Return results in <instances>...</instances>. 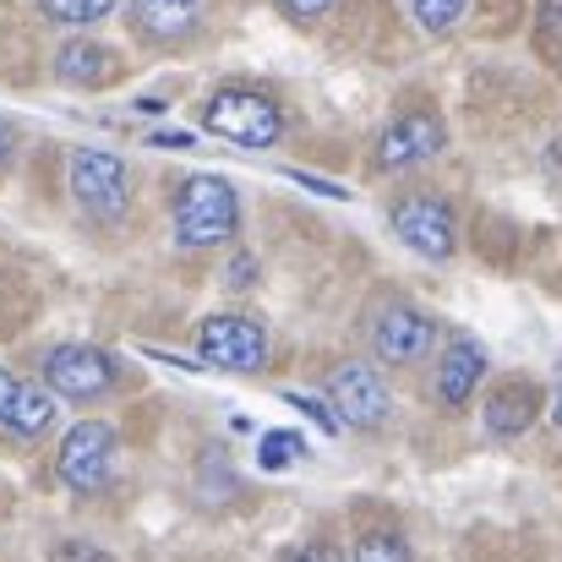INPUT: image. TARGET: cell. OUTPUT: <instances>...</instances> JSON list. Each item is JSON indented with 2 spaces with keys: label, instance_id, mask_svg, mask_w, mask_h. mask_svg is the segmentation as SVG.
<instances>
[{
  "label": "cell",
  "instance_id": "cell-1",
  "mask_svg": "<svg viewBox=\"0 0 562 562\" xmlns=\"http://www.w3.org/2000/svg\"><path fill=\"white\" fill-rule=\"evenodd\" d=\"M240 224V196L224 176H187L176 191V240L202 251V246H224Z\"/></svg>",
  "mask_w": 562,
  "mask_h": 562
},
{
  "label": "cell",
  "instance_id": "cell-2",
  "mask_svg": "<svg viewBox=\"0 0 562 562\" xmlns=\"http://www.w3.org/2000/svg\"><path fill=\"white\" fill-rule=\"evenodd\" d=\"M202 126L235 148H273L284 137V110L257 88H218L202 110Z\"/></svg>",
  "mask_w": 562,
  "mask_h": 562
},
{
  "label": "cell",
  "instance_id": "cell-3",
  "mask_svg": "<svg viewBox=\"0 0 562 562\" xmlns=\"http://www.w3.org/2000/svg\"><path fill=\"white\" fill-rule=\"evenodd\" d=\"M66 176H71V196L88 218H121L132 207V176L104 148H77Z\"/></svg>",
  "mask_w": 562,
  "mask_h": 562
},
{
  "label": "cell",
  "instance_id": "cell-4",
  "mask_svg": "<svg viewBox=\"0 0 562 562\" xmlns=\"http://www.w3.org/2000/svg\"><path fill=\"white\" fill-rule=\"evenodd\" d=\"M60 481L71 492H104L110 486V470H115V426L110 420H82L66 431L60 442Z\"/></svg>",
  "mask_w": 562,
  "mask_h": 562
},
{
  "label": "cell",
  "instance_id": "cell-5",
  "mask_svg": "<svg viewBox=\"0 0 562 562\" xmlns=\"http://www.w3.org/2000/svg\"><path fill=\"white\" fill-rule=\"evenodd\" d=\"M44 382L60 398H104L121 382V372H115L110 350H99V345H55L44 356Z\"/></svg>",
  "mask_w": 562,
  "mask_h": 562
},
{
  "label": "cell",
  "instance_id": "cell-6",
  "mask_svg": "<svg viewBox=\"0 0 562 562\" xmlns=\"http://www.w3.org/2000/svg\"><path fill=\"white\" fill-rule=\"evenodd\" d=\"M387 224L409 251H420L431 262L453 257V246H459V229H453V213H448L442 196H404V202L387 207Z\"/></svg>",
  "mask_w": 562,
  "mask_h": 562
},
{
  "label": "cell",
  "instance_id": "cell-7",
  "mask_svg": "<svg viewBox=\"0 0 562 562\" xmlns=\"http://www.w3.org/2000/svg\"><path fill=\"white\" fill-rule=\"evenodd\" d=\"M196 356L207 367H224V372H257L268 361V334L251 317L224 312V317H207L196 328Z\"/></svg>",
  "mask_w": 562,
  "mask_h": 562
},
{
  "label": "cell",
  "instance_id": "cell-8",
  "mask_svg": "<svg viewBox=\"0 0 562 562\" xmlns=\"http://www.w3.org/2000/svg\"><path fill=\"white\" fill-rule=\"evenodd\" d=\"M328 398H334L339 420L356 426V431H376V426L387 420V409H393L387 382H382L376 367H367V361H345V367H334V376H328Z\"/></svg>",
  "mask_w": 562,
  "mask_h": 562
},
{
  "label": "cell",
  "instance_id": "cell-9",
  "mask_svg": "<svg viewBox=\"0 0 562 562\" xmlns=\"http://www.w3.org/2000/svg\"><path fill=\"white\" fill-rule=\"evenodd\" d=\"M448 148V132L437 115H398L372 148V165L376 170H409L420 159H437Z\"/></svg>",
  "mask_w": 562,
  "mask_h": 562
},
{
  "label": "cell",
  "instance_id": "cell-10",
  "mask_svg": "<svg viewBox=\"0 0 562 562\" xmlns=\"http://www.w3.org/2000/svg\"><path fill=\"white\" fill-rule=\"evenodd\" d=\"M431 339H437L431 317H420V312L404 306V301L382 306V312L372 317V350L387 361V367H409V361H420V356L431 350Z\"/></svg>",
  "mask_w": 562,
  "mask_h": 562
},
{
  "label": "cell",
  "instance_id": "cell-11",
  "mask_svg": "<svg viewBox=\"0 0 562 562\" xmlns=\"http://www.w3.org/2000/svg\"><path fill=\"white\" fill-rule=\"evenodd\" d=\"M0 426L16 437H44L55 426V393L0 367Z\"/></svg>",
  "mask_w": 562,
  "mask_h": 562
},
{
  "label": "cell",
  "instance_id": "cell-12",
  "mask_svg": "<svg viewBox=\"0 0 562 562\" xmlns=\"http://www.w3.org/2000/svg\"><path fill=\"white\" fill-rule=\"evenodd\" d=\"M202 5H207V0H132V22H137V33L154 38V44H181V38L196 33Z\"/></svg>",
  "mask_w": 562,
  "mask_h": 562
},
{
  "label": "cell",
  "instance_id": "cell-13",
  "mask_svg": "<svg viewBox=\"0 0 562 562\" xmlns=\"http://www.w3.org/2000/svg\"><path fill=\"white\" fill-rule=\"evenodd\" d=\"M481 376H486V350H481L475 339H453V345L442 350V367H437V393H442L448 404H464V398L481 387Z\"/></svg>",
  "mask_w": 562,
  "mask_h": 562
},
{
  "label": "cell",
  "instance_id": "cell-14",
  "mask_svg": "<svg viewBox=\"0 0 562 562\" xmlns=\"http://www.w3.org/2000/svg\"><path fill=\"white\" fill-rule=\"evenodd\" d=\"M55 77L71 82V88H99V82L115 77V55L104 44H93V38H71L55 55Z\"/></svg>",
  "mask_w": 562,
  "mask_h": 562
},
{
  "label": "cell",
  "instance_id": "cell-15",
  "mask_svg": "<svg viewBox=\"0 0 562 562\" xmlns=\"http://www.w3.org/2000/svg\"><path fill=\"white\" fill-rule=\"evenodd\" d=\"M536 420V387L530 382H503L492 398H486V426H492V437H519L525 426Z\"/></svg>",
  "mask_w": 562,
  "mask_h": 562
},
{
  "label": "cell",
  "instance_id": "cell-16",
  "mask_svg": "<svg viewBox=\"0 0 562 562\" xmlns=\"http://www.w3.org/2000/svg\"><path fill=\"white\" fill-rule=\"evenodd\" d=\"M121 0H38V11L49 16V22H66V27H88V22H99V16H110Z\"/></svg>",
  "mask_w": 562,
  "mask_h": 562
},
{
  "label": "cell",
  "instance_id": "cell-17",
  "mask_svg": "<svg viewBox=\"0 0 562 562\" xmlns=\"http://www.w3.org/2000/svg\"><path fill=\"white\" fill-rule=\"evenodd\" d=\"M464 5H470V0H409V11H415V22H420L426 33H448V27L464 16Z\"/></svg>",
  "mask_w": 562,
  "mask_h": 562
},
{
  "label": "cell",
  "instance_id": "cell-18",
  "mask_svg": "<svg viewBox=\"0 0 562 562\" xmlns=\"http://www.w3.org/2000/svg\"><path fill=\"white\" fill-rule=\"evenodd\" d=\"M290 459H301V437L295 431H268L257 442V464L262 470H290Z\"/></svg>",
  "mask_w": 562,
  "mask_h": 562
},
{
  "label": "cell",
  "instance_id": "cell-19",
  "mask_svg": "<svg viewBox=\"0 0 562 562\" xmlns=\"http://www.w3.org/2000/svg\"><path fill=\"white\" fill-rule=\"evenodd\" d=\"M356 562H409V547H404L393 530H372V536H361Z\"/></svg>",
  "mask_w": 562,
  "mask_h": 562
},
{
  "label": "cell",
  "instance_id": "cell-20",
  "mask_svg": "<svg viewBox=\"0 0 562 562\" xmlns=\"http://www.w3.org/2000/svg\"><path fill=\"white\" fill-rule=\"evenodd\" d=\"M284 562H345V552L334 541H306V547H290Z\"/></svg>",
  "mask_w": 562,
  "mask_h": 562
},
{
  "label": "cell",
  "instance_id": "cell-21",
  "mask_svg": "<svg viewBox=\"0 0 562 562\" xmlns=\"http://www.w3.org/2000/svg\"><path fill=\"white\" fill-rule=\"evenodd\" d=\"M55 562H110V552L88 547V541H60L55 547Z\"/></svg>",
  "mask_w": 562,
  "mask_h": 562
},
{
  "label": "cell",
  "instance_id": "cell-22",
  "mask_svg": "<svg viewBox=\"0 0 562 562\" xmlns=\"http://www.w3.org/2000/svg\"><path fill=\"white\" fill-rule=\"evenodd\" d=\"M279 5H284L295 22H317L323 11H334V0H279Z\"/></svg>",
  "mask_w": 562,
  "mask_h": 562
},
{
  "label": "cell",
  "instance_id": "cell-23",
  "mask_svg": "<svg viewBox=\"0 0 562 562\" xmlns=\"http://www.w3.org/2000/svg\"><path fill=\"white\" fill-rule=\"evenodd\" d=\"M541 33L562 38V0H541Z\"/></svg>",
  "mask_w": 562,
  "mask_h": 562
},
{
  "label": "cell",
  "instance_id": "cell-24",
  "mask_svg": "<svg viewBox=\"0 0 562 562\" xmlns=\"http://www.w3.org/2000/svg\"><path fill=\"white\" fill-rule=\"evenodd\" d=\"M11 154H16V126H11V121H0V170L11 165Z\"/></svg>",
  "mask_w": 562,
  "mask_h": 562
},
{
  "label": "cell",
  "instance_id": "cell-25",
  "mask_svg": "<svg viewBox=\"0 0 562 562\" xmlns=\"http://www.w3.org/2000/svg\"><path fill=\"white\" fill-rule=\"evenodd\" d=\"M154 143H159V148H187L191 137H187V132H159V137H154Z\"/></svg>",
  "mask_w": 562,
  "mask_h": 562
},
{
  "label": "cell",
  "instance_id": "cell-26",
  "mask_svg": "<svg viewBox=\"0 0 562 562\" xmlns=\"http://www.w3.org/2000/svg\"><path fill=\"white\" fill-rule=\"evenodd\" d=\"M552 420H558V431H562V387L552 393Z\"/></svg>",
  "mask_w": 562,
  "mask_h": 562
}]
</instances>
